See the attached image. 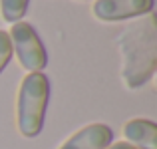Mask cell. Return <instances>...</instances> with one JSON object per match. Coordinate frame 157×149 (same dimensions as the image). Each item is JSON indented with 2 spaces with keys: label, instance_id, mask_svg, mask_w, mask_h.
Segmentation results:
<instances>
[{
  "label": "cell",
  "instance_id": "cell-3",
  "mask_svg": "<svg viewBox=\"0 0 157 149\" xmlns=\"http://www.w3.org/2000/svg\"><path fill=\"white\" fill-rule=\"evenodd\" d=\"M12 42V52L16 54L20 66L30 72H42L48 64V54L40 36L28 22H14L8 32Z\"/></svg>",
  "mask_w": 157,
  "mask_h": 149
},
{
  "label": "cell",
  "instance_id": "cell-1",
  "mask_svg": "<svg viewBox=\"0 0 157 149\" xmlns=\"http://www.w3.org/2000/svg\"><path fill=\"white\" fill-rule=\"evenodd\" d=\"M123 58L121 76L127 88L137 90L151 80L157 68V26L153 12L131 24L119 38Z\"/></svg>",
  "mask_w": 157,
  "mask_h": 149
},
{
  "label": "cell",
  "instance_id": "cell-5",
  "mask_svg": "<svg viewBox=\"0 0 157 149\" xmlns=\"http://www.w3.org/2000/svg\"><path fill=\"white\" fill-rule=\"evenodd\" d=\"M113 141V131L105 123H92L68 137L58 149H105Z\"/></svg>",
  "mask_w": 157,
  "mask_h": 149
},
{
  "label": "cell",
  "instance_id": "cell-8",
  "mask_svg": "<svg viewBox=\"0 0 157 149\" xmlns=\"http://www.w3.org/2000/svg\"><path fill=\"white\" fill-rule=\"evenodd\" d=\"M12 58V42H10V36L8 32L0 30V74L4 72V68L8 66Z\"/></svg>",
  "mask_w": 157,
  "mask_h": 149
},
{
  "label": "cell",
  "instance_id": "cell-9",
  "mask_svg": "<svg viewBox=\"0 0 157 149\" xmlns=\"http://www.w3.org/2000/svg\"><path fill=\"white\" fill-rule=\"evenodd\" d=\"M105 149H135V147L129 145L127 141H117V143H111V145H107Z\"/></svg>",
  "mask_w": 157,
  "mask_h": 149
},
{
  "label": "cell",
  "instance_id": "cell-4",
  "mask_svg": "<svg viewBox=\"0 0 157 149\" xmlns=\"http://www.w3.org/2000/svg\"><path fill=\"white\" fill-rule=\"evenodd\" d=\"M155 0H98L94 4V16L101 22H119V20L145 16L153 12Z\"/></svg>",
  "mask_w": 157,
  "mask_h": 149
},
{
  "label": "cell",
  "instance_id": "cell-7",
  "mask_svg": "<svg viewBox=\"0 0 157 149\" xmlns=\"http://www.w3.org/2000/svg\"><path fill=\"white\" fill-rule=\"evenodd\" d=\"M28 4H30V0H0L2 18L10 24L20 22L28 10Z\"/></svg>",
  "mask_w": 157,
  "mask_h": 149
},
{
  "label": "cell",
  "instance_id": "cell-2",
  "mask_svg": "<svg viewBox=\"0 0 157 149\" xmlns=\"http://www.w3.org/2000/svg\"><path fill=\"white\" fill-rule=\"evenodd\" d=\"M48 99H50V82L46 74H26L20 84L16 101V123L24 137H36L42 131Z\"/></svg>",
  "mask_w": 157,
  "mask_h": 149
},
{
  "label": "cell",
  "instance_id": "cell-6",
  "mask_svg": "<svg viewBox=\"0 0 157 149\" xmlns=\"http://www.w3.org/2000/svg\"><path fill=\"white\" fill-rule=\"evenodd\" d=\"M123 137L135 149H157V123L135 117L123 125Z\"/></svg>",
  "mask_w": 157,
  "mask_h": 149
}]
</instances>
